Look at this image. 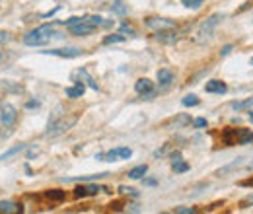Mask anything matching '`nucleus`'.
<instances>
[{"label":"nucleus","mask_w":253,"mask_h":214,"mask_svg":"<svg viewBox=\"0 0 253 214\" xmlns=\"http://www.w3.org/2000/svg\"><path fill=\"white\" fill-rule=\"evenodd\" d=\"M20 150H24V144H20V146H16V148H12V150H8L6 154H2L0 156V160H8L10 156H14V154H18Z\"/></svg>","instance_id":"nucleus-21"},{"label":"nucleus","mask_w":253,"mask_h":214,"mask_svg":"<svg viewBox=\"0 0 253 214\" xmlns=\"http://www.w3.org/2000/svg\"><path fill=\"white\" fill-rule=\"evenodd\" d=\"M57 35V31L53 26H39L33 31H30L26 37H24V43L28 47H43L47 43H51V39Z\"/></svg>","instance_id":"nucleus-1"},{"label":"nucleus","mask_w":253,"mask_h":214,"mask_svg":"<svg viewBox=\"0 0 253 214\" xmlns=\"http://www.w3.org/2000/svg\"><path fill=\"white\" fill-rule=\"evenodd\" d=\"M158 82L162 88H168L173 82V74L169 70H158Z\"/></svg>","instance_id":"nucleus-13"},{"label":"nucleus","mask_w":253,"mask_h":214,"mask_svg":"<svg viewBox=\"0 0 253 214\" xmlns=\"http://www.w3.org/2000/svg\"><path fill=\"white\" fill-rule=\"evenodd\" d=\"M47 197H49V199H57V201H63L64 193H63V191H49V193H47Z\"/></svg>","instance_id":"nucleus-22"},{"label":"nucleus","mask_w":253,"mask_h":214,"mask_svg":"<svg viewBox=\"0 0 253 214\" xmlns=\"http://www.w3.org/2000/svg\"><path fill=\"white\" fill-rule=\"evenodd\" d=\"M246 170H250V171H253V162H250V164L246 166Z\"/></svg>","instance_id":"nucleus-32"},{"label":"nucleus","mask_w":253,"mask_h":214,"mask_svg":"<svg viewBox=\"0 0 253 214\" xmlns=\"http://www.w3.org/2000/svg\"><path fill=\"white\" fill-rule=\"evenodd\" d=\"M203 2H205V0H183V4H185L187 8H199Z\"/></svg>","instance_id":"nucleus-25"},{"label":"nucleus","mask_w":253,"mask_h":214,"mask_svg":"<svg viewBox=\"0 0 253 214\" xmlns=\"http://www.w3.org/2000/svg\"><path fill=\"white\" fill-rule=\"evenodd\" d=\"M252 66H253V59H252Z\"/></svg>","instance_id":"nucleus-35"},{"label":"nucleus","mask_w":253,"mask_h":214,"mask_svg":"<svg viewBox=\"0 0 253 214\" xmlns=\"http://www.w3.org/2000/svg\"><path fill=\"white\" fill-rule=\"evenodd\" d=\"M0 213H22V205L12 201H0Z\"/></svg>","instance_id":"nucleus-12"},{"label":"nucleus","mask_w":253,"mask_h":214,"mask_svg":"<svg viewBox=\"0 0 253 214\" xmlns=\"http://www.w3.org/2000/svg\"><path fill=\"white\" fill-rule=\"evenodd\" d=\"M74 76H78V78H82V80H84V82H86V84H88V86H90L92 90H97V84H95L94 80H92V76H90V74H88V72H86L84 68H80V70H76V74H74Z\"/></svg>","instance_id":"nucleus-18"},{"label":"nucleus","mask_w":253,"mask_h":214,"mask_svg":"<svg viewBox=\"0 0 253 214\" xmlns=\"http://www.w3.org/2000/svg\"><path fill=\"white\" fill-rule=\"evenodd\" d=\"M78 123V115L76 113H63L61 117L49 121V127H47V136H59L66 130H70L74 125Z\"/></svg>","instance_id":"nucleus-2"},{"label":"nucleus","mask_w":253,"mask_h":214,"mask_svg":"<svg viewBox=\"0 0 253 214\" xmlns=\"http://www.w3.org/2000/svg\"><path fill=\"white\" fill-rule=\"evenodd\" d=\"M242 164H244V158H238V160H236V162H232L230 166L222 168V170H220V175H224V173H230V171H234V170H236V168H240Z\"/></svg>","instance_id":"nucleus-19"},{"label":"nucleus","mask_w":253,"mask_h":214,"mask_svg":"<svg viewBox=\"0 0 253 214\" xmlns=\"http://www.w3.org/2000/svg\"><path fill=\"white\" fill-rule=\"evenodd\" d=\"M250 107H253V97H248V99H242V101H234L232 103V109L234 111H248Z\"/></svg>","instance_id":"nucleus-15"},{"label":"nucleus","mask_w":253,"mask_h":214,"mask_svg":"<svg viewBox=\"0 0 253 214\" xmlns=\"http://www.w3.org/2000/svg\"><path fill=\"white\" fill-rule=\"evenodd\" d=\"M230 51H232V45H226V47L220 51V55L222 57H226V55H230Z\"/></svg>","instance_id":"nucleus-30"},{"label":"nucleus","mask_w":253,"mask_h":214,"mask_svg":"<svg viewBox=\"0 0 253 214\" xmlns=\"http://www.w3.org/2000/svg\"><path fill=\"white\" fill-rule=\"evenodd\" d=\"M248 117H250V121L253 123V111H250V115H248Z\"/></svg>","instance_id":"nucleus-33"},{"label":"nucleus","mask_w":253,"mask_h":214,"mask_svg":"<svg viewBox=\"0 0 253 214\" xmlns=\"http://www.w3.org/2000/svg\"><path fill=\"white\" fill-rule=\"evenodd\" d=\"M220 20H222L220 14H214V16H211L209 20H205V22L199 26L197 33H195V41H197V43H207V41H211Z\"/></svg>","instance_id":"nucleus-3"},{"label":"nucleus","mask_w":253,"mask_h":214,"mask_svg":"<svg viewBox=\"0 0 253 214\" xmlns=\"http://www.w3.org/2000/svg\"><path fill=\"white\" fill-rule=\"evenodd\" d=\"M134 90H136V93H140L142 97H152L154 95V84L148 78H140V80H136Z\"/></svg>","instance_id":"nucleus-6"},{"label":"nucleus","mask_w":253,"mask_h":214,"mask_svg":"<svg viewBox=\"0 0 253 214\" xmlns=\"http://www.w3.org/2000/svg\"><path fill=\"white\" fill-rule=\"evenodd\" d=\"M175 213L177 214H195L197 211H195V209H175Z\"/></svg>","instance_id":"nucleus-27"},{"label":"nucleus","mask_w":253,"mask_h":214,"mask_svg":"<svg viewBox=\"0 0 253 214\" xmlns=\"http://www.w3.org/2000/svg\"><path fill=\"white\" fill-rule=\"evenodd\" d=\"M119 33H128V35H134L136 31H134V28H132V26H128V24H123V26L119 28Z\"/></svg>","instance_id":"nucleus-26"},{"label":"nucleus","mask_w":253,"mask_h":214,"mask_svg":"<svg viewBox=\"0 0 253 214\" xmlns=\"http://www.w3.org/2000/svg\"><path fill=\"white\" fill-rule=\"evenodd\" d=\"M0 6H2V0H0Z\"/></svg>","instance_id":"nucleus-34"},{"label":"nucleus","mask_w":253,"mask_h":214,"mask_svg":"<svg viewBox=\"0 0 253 214\" xmlns=\"http://www.w3.org/2000/svg\"><path fill=\"white\" fill-rule=\"evenodd\" d=\"M146 28L158 31V33L160 31H171L175 30V22H171L168 18H148L146 20Z\"/></svg>","instance_id":"nucleus-5"},{"label":"nucleus","mask_w":253,"mask_h":214,"mask_svg":"<svg viewBox=\"0 0 253 214\" xmlns=\"http://www.w3.org/2000/svg\"><path fill=\"white\" fill-rule=\"evenodd\" d=\"M6 41H10V33L0 31V43H6Z\"/></svg>","instance_id":"nucleus-28"},{"label":"nucleus","mask_w":253,"mask_h":214,"mask_svg":"<svg viewBox=\"0 0 253 214\" xmlns=\"http://www.w3.org/2000/svg\"><path fill=\"white\" fill-rule=\"evenodd\" d=\"M253 142V132L248 128H238V144H250Z\"/></svg>","instance_id":"nucleus-14"},{"label":"nucleus","mask_w":253,"mask_h":214,"mask_svg":"<svg viewBox=\"0 0 253 214\" xmlns=\"http://www.w3.org/2000/svg\"><path fill=\"white\" fill-rule=\"evenodd\" d=\"M146 171H148V166H136V168H132L128 171V177L130 179H140V177L146 175Z\"/></svg>","instance_id":"nucleus-17"},{"label":"nucleus","mask_w":253,"mask_h":214,"mask_svg":"<svg viewBox=\"0 0 253 214\" xmlns=\"http://www.w3.org/2000/svg\"><path fill=\"white\" fill-rule=\"evenodd\" d=\"M195 127H197V128H203V127H207V119H197V121H195Z\"/></svg>","instance_id":"nucleus-29"},{"label":"nucleus","mask_w":253,"mask_h":214,"mask_svg":"<svg viewBox=\"0 0 253 214\" xmlns=\"http://www.w3.org/2000/svg\"><path fill=\"white\" fill-rule=\"evenodd\" d=\"M84 90H86V86H84L82 82H76L74 88H66V95H68V97H82V95H84Z\"/></svg>","instance_id":"nucleus-16"},{"label":"nucleus","mask_w":253,"mask_h":214,"mask_svg":"<svg viewBox=\"0 0 253 214\" xmlns=\"http://www.w3.org/2000/svg\"><path fill=\"white\" fill-rule=\"evenodd\" d=\"M246 205H253V195H250V197L246 199Z\"/></svg>","instance_id":"nucleus-31"},{"label":"nucleus","mask_w":253,"mask_h":214,"mask_svg":"<svg viewBox=\"0 0 253 214\" xmlns=\"http://www.w3.org/2000/svg\"><path fill=\"white\" fill-rule=\"evenodd\" d=\"M226 90H228V86L220 80H211V82L205 84V92L207 93H226Z\"/></svg>","instance_id":"nucleus-10"},{"label":"nucleus","mask_w":253,"mask_h":214,"mask_svg":"<svg viewBox=\"0 0 253 214\" xmlns=\"http://www.w3.org/2000/svg\"><path fill=\"white\" fill-rule=\"evenodd\" d=\"M0 121L4 127H14L18 121V109L12 103H4L0 107Z\"/></svg>","instance_id":"nucleus-4"},{"label":"nucleus","mask_w":253,"mask_h":214,"mask_svg":"<svg viewBox=\"0 0 253 214\" xmlns=\"http://www.w3.org/2000/svg\"><path fill=\"white\" fill-rule=\"evenodd\" d=\"M45 55H55V57H64V59H74V57H80L82 51L76 49V47H70V49H51V51H43Z\"/></svg>","instance_id":"nucleus-8"},{"label":"nucleus","mask_w":253,"mask_h":214,"mask_svg":"<svg viewBox=\"0 0 253 214\" xmlns=\"http://www.w3.org/2000/svg\"><path fill=\"white\" fill-rule=\"evenodd\" d=\"M181 103H183L185 107H195V105H199V97L191 93V95H185V97L181 99Z\"/></svg>","instance_id":"nucleus-20"},{"label":"nucleus","mask_w":253,"mask_h":214,"mask_svg":"<svg viewBox=\"0 0 253 214\" xmlns=\"http://www.w3.org/2000/svg\"><path fill=\"white\" fill-rule=\"evenodd\" d=\"M113 12H117V14H121V16H125V14H126V8H125V6H121V0H117V2H115Z\"/></svg>","instance_id":"nucleus-24"},{"label":"nucleus","mask_w":253,"mask_h":214,"mask_svg":"<svg viewBox=\"0 0 253 214\" xmlns=\"http://www.w3.org/2000/svg\"><path fill=\"white\" fill-rule=\"evenodd\" d=\"M99 191H107L105 187H97V185H84V187H76L74 195L76 197H88V195H97Z\"/></svg>","instance_id":"nucleus-9"},{"label":"nucleus","mask_w":253,"mask_h":214,"mask_svg":"<svg viewBox=\"0 0 253 214\" xmlns=\"http://www.w3.org/2000/svg\"><path fill=\"white\" fill-rule=\"evenodd\" d=\"M171 168H173V171H177V173H183V171L189 170V166L183 162V158H181L179 152H175L171 156Z\"/></svg>","instance_id":"nucleus-11"},{"label":"nucleus","mask_w":253,"mask_h":214,"mask_svg":"<svg viewBox=\"0 0 253 214\" xmlns=\"http://www.w3.org/2000/svg\"><path fill=\"white\" fill-rule=\"evenodd\" d=\"M130 156H132L130 148H113V150H109V152L105 154L103 158L107 162H117V160H128Z\"/></svg>","instance_id":"nucleus-7"},{"label":"nucleus","mask_w":253,"mask_h":214,"mask_svg":"<svg viewBox=\"0 0 253 214\" xmlns=\"http://www.w3.org/2000/svg\"><path fill=\"white\" fill-rule=\"evenodd\" d=\"M125 39V35H109V37H105V43H119V41H123Z\"/></svg>","instance_id":"nucleus-23"}]
</instances>
